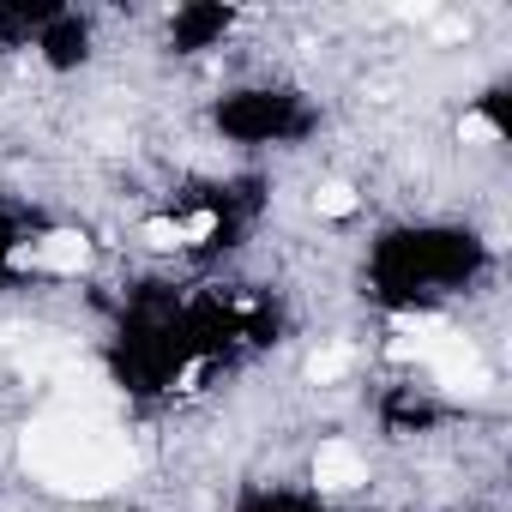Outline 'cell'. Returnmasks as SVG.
I'll use <instances>...</instances> for the list:
<instances>
[{"mask_svg": "<svg viewBox=\"0 0 512 512\" xmlns=\"http://www.w3.org/2000/svg\"><path fill=\"white\" fill-rule=\"evenodd\" d=\"M211 229H217V217H211V211H193V217L181 223V241H205Z\"/></svg>", "mask_w": 512, "mask_h": 512, "instance_id": "9", "label": "cell"}, {"mask_svg": "<svg viewBox=\"0 0 512 512\" xmlns=\"http://www.w3.org/2000/svg\"><path fill=\"white\" fill-rule=\"evenodd\" d=\"M13 260H19V266H37V272H79V266L91 260V241L73 235V229H55V235H43L37 247H19Z\"/></svg>", "mask_w": 512, "mask_h": 512, "instance_id": "3", "label": "cell"}, {"mask_svg": "<svg viewBox=\"0 0 512 512\" xmlns=\"http://www.w3.org/2000/svg\"><path fill=\"white\" fill-rule=\"evenodd\" d=\"M428 368H434V380L446 386V392H476L488 374H482V356H476V344L470 338H458V332H446L434 350H428Z\"/></svg>", "mask_w": 512, "mask_h": 512, "instance_id": "2", "label": "cell"}, {"mask_svg": "<svg viewBox=\"0 0 512 512\" xmlns=\"http://www.w3.org/2000/svg\"><path fill=\"white\" fill-rule=\"evenodd\" d=\"M434 37H440V43H458V37H464V19H440Z\"/></svg>", "mask_w": 512, "mask_h": 512, "instance_id": "10", "label": "cell"}, {"mask_svg": "<svg viewBox=\"0 0 512 512\" xmlns=\"http://www.w3.org/2000/svg\"><path fill=\"white\" fill-rule=\"evenodd\" d=\"M25 464L67 494H103L127 476V440L79 410H49L25 428Z\"/></svg>", "mask_w": 512, "mask_h": 512, "instance_id": "1", "label": "cell"}, {"mask_svg": "<svg viewBox=\"0 0 512 512\" xmlns=\"http://www.w3.org/2000/svg\"><path fill=\"white\" fill-rule=\"evenodd\" d=\"M314 482H320L326 494H350V488L368 482V464H362V452H356L350 440H326V446L314 452Z\"/></svg>", "mask_w": 512, "mask_h": 512, "instance_id": "4", "label": "cell"}, {"mask_svg": "<svg viewBox=\"0 0 512 512\" xmlns=\"http://www.w3.org/2000/svg\"><path fill=\"white\" fill-rule=\"evenodd\" d=\"M344 368H350V356H344V350H314V362H308V380H314V386H332Z\"/></svg>", "mask_w": 512, "mask_h": 512, "instance_id": "6", "label": "cell"}, {"mask_svg": "<svg viewBox=\"0 0 512 512\" xmlns=\"http://www.w3.org/2000/svg\"><path fill=\"white\" fill-rule=\"evenodd\" d=\"M145 241H151L157 253H169V247H187V241H181V223H169V217H151V223H145Z\"/></svg>", "mask_w": 512, "mask_h": 512, "instance_id": "7", "label": "cell"}, {"mask_svg": "<svg viewBox=\"0 0 512 512\" xmlns=\"http://www.w3.org/2000/svg\"><path fill=\"white\" fill-rule=\"evenodd\" d=\"M314 211H320V217H350V211H356V187H350V181H326V187L314 193Z\"/></svg>", "mask_w": 512, "mask_h": 512, "instance_id": "5", "label": "cell"}, {"mask_svg": "<svg viewBox=\"0 0 512 512\" xmlns=\"http://www.w3.org/2000/svg\"><path fill=\"white\" fill-rule=\"evenodd\" d=\"M458 139H476V145H500V127L488 115H464L458 121Z\"/></svg>", "mask_w": 512, "mask_h": 512, "instance_id": "8", "label": "cell"}]
</instances>
